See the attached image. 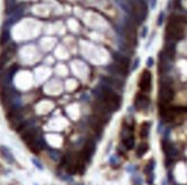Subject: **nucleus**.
Segmentation results:
<instances>
[{
	"mask_svg": "<svg viewBox=\"0 0 187 185\" xmlns=\"http://www.w3.org/2000/svg\"><path fill=\"white\" fill-rule=\"evenodd\" d=\"M93 92H94L93 95L96 96V98L98 100H100L101 103H104L113 113L121 108L122 98L118 93H116L115 90H113L101 83Z\"/></svg>",
	"mask_w": 187,
	"mask_h": 185,
	"instance_id": "obj_1",
	"label": "nucleus"
},
{
	"mask_svg": "<svg viewBox=\"0 0 187 185\" xmlns=\"http://www.w3.org/2000/svg\"><path fill=\"white\" fill-rule=\"evenodd\" d=\"M185 19L179 15H172L166 27V37L169 40H177L180 39L184 35V24Z\"/></svg>",
	"mask_w": 187,
	"mask_h": 185,
	"instance_id": "obj_2",
	"label": "nucleus"
},
{
	"mask_svg": "<svg viewBox=\"0 0 187 185\" xmlns=\"http://www.w3.org/2000/svg\"><path fill=\"white\" fill-rule=\"evenodd\" d=\"M129 13L132 15V19L139 24L145 21L147 16V6L142 0H128Z\"/></svg>",
	"mask_w": 187,
	"mask_h": 185,
	"instance_id": "obj_3",
	"label": "nucleus"
},
{
	"mask_svg": "<svg viewBox=\"0 0 187 185\" xmlns=\"http://www.w3.org/2000/svg\"><path fill=\"white\" fill-rule=\"evenodd\" d=\"M114 60H115V64H113L114 72L118 74L121 76H128V74L130 71V60H129V58H126L125 55L115 54Z\"/></svg>",
	"mask_w": 187,
	"mask_h": 185,
	"instance_id": "obj_4",
	"label": "nucleus"
},
{
	"mask_svg": "<svg viewBox=\"0 0 187 185\" xmlns=\"http://www.w3.org/2000/svg\"><path fill=\"white\" fill-rule=\"evenodd\" d=\"M93 112H94V115H96L104 124L107 123V122L110 120L112 114H113V112H112L104 103H101V101L98 100V99H96V103L93 104Z\"/></svg>",
	"mask_w": 187,
	"mask_h": 185,
	"instance_id": "obj_5",
	"label": "nucleus"
},
{
	"mask_svg": "<svg viewBox=\"0 0 187 185\" xmlns=\"http://www.w3.org/2000/svg\"><path fill=\"white\" fill-rule=\"evenodd\" d=\"M174 97V92L169 83H162L158 92V101L160 106H168Z\"/></svg>",
	"mask_w": 187,
	"mask_h": 185,
	"instance_id": "obj_6",
	"label": "nucleus"
},
{
	"mask_svg": "<svg viewBox=\"0 0 187 185\" xmlns=\"http://www.w3.org/2000/svg\"><path fill=\"white\" fill-rule=\"evenodd\" d=\"M96 147H97L96 140H93V139H87L86 140V143L83 146L81 153H80V156L85 162H91L92 156L96 152Z\"/></svg>",
	"mask_w": 187,
	"mask_h": 185,
	"instance_id": "obj_7",
	"label": "nucleus"
},
{
	"mask_svg": "<svg viewBox=\"0 0 187 185\" xmlns=\"http://www.w3.org/2000/svg\"><path fill=\"white\" fill-rule=\"evenodd\" d=\"M139 88L142 93H149L152 90V74L149 70H144L139 78Z\"/></svg>",
	"mask_w": 187,
	"mask_h": 185,
	"instance_id": "obj_8",
	"label": "nucleus"
},
{
	"mask_svg": "<svg viewBox=\"0 0 187 185\" xmlns=\"http://www.w3.org/2000/svg\"><path fill=\"white\" fill-rule=\"evenodd\" d=\"M123 32H124V38L128 42V44L131 46H136L137 45V31L132 22H128L124 25Z\"/></svg>",
	"mask_w": 187,
	"mask_h": 185,
	"instance_id": "obj_9",
	"label": "nucleus"
},
{
	"mask_svg": "<svg viewBox=\"0 0 187 185\" xmlns=\"http://www.w3.org/2000/svg\"><path fill=\"white\" fill-rule=\"evenodd\" d=\"M150 106V100L149 98L147 97L146 93H142V92H140V93H138L136 96V99H134V107L137 111H140V112H145L149 108Z\"/></svg>",
	"mask_w": 187,
	"mask_h": 185,
	"instance_id": "obj_10",
	"label": "nucleus"
},
{
	"mask_svg": "<svg viewBox=\"0 0 187 185\" xmlns=\"http://www.w3.org/2000/svg\"><path fill=\"white\" fill-rule=\"evenodd\" d=\"M28 146H29V148L32 151V152H35V153H38V152H40V151H43L45 147H46V140H45V138H44V136L39 132L30 143H28L27 144Z\"/></svg>",
	"mask_w": 187,
	"mask_h": 185,
	"instance_id": "obj_11",
	"label": "nucleus"
},
{
	"mask_svg": "<svg viewBox=\"0 0 187 185\" xmlns=\"http://www.w3.org/2000/svg\"><path fill=\"white\" fill-rule=\"evenodd\" d=\"M162 147H163V152L165 153L166 159H169V160L176 159V158L178 156V154H179L178 149H177L171 143H169L166 138L163 139V141H162Z\"/></svg>",
	"mask_w": 187,
	"mask_h": 185,
	"instance_id": "obj_12",
	"label": "nucleus"
},
{
	"mask_svg": "<svg viewBox=\"0 0 187 185\" xmlns=\"http://www.w3.org/2000/svg\"><path fill=\"white\" fill-rule=\"evenodd\" d=\"M38 133H39L38 129H37L36 127H31V128H28V129H25L24 131L21 132V138H22V140H23L24 143L28 144V143H30Z\"/></svg>",
	"mask_w": 187,
	"mask_h": 185,
	"instance_id": "obj_13",
	"label": "nucleus"
},
{
	"mask_svg": "<svg viewBox=\"0 0 187 185\" xmlns=\"http://www.w3.org/2000/svg\"><path fill=\"white\" fill-rule=\"evenodd\" d=\"M0 154H1V156L11 164L15 163V158L13 155V153L11 152V149L6 146H0Z\"/></svg>",
	"mask_w": 187,
	"mask_h": 185,
	"instance_id": "obj_14",
	"label": "nucleus"
},
{
	"mask_svg": "<svg viewBox=\"0 0 187 185\" xmlns=\"http://www.w3.org/2000/svg\"><path fill=\"white\" fill-rule=\"evenodd\" d=\"M150 127H152V123L150 122H144L141 124V128H140V137L142 139L148 138L149 132H150Z\"/></svg>",
	"mask_w": 187,
	"mask_h": 185,
	"instance_id": "obj_15",
	"label": "nucleus"
},
{
	"mask_svg": "<svg viewBox=\"0 0 187 185\" xmlns=\"http://www.w3.org/2000/svg\"><path fill=\"white\" fill-rule=\"evenodd\" d=\"M13 53V48H7L3 54H0V68L6 64V62L11 59V55Z\"/></svg>",
	"mask_w": 187,
	"mask_h": 185,
	"instance_id": "obj_16",
	"label": "nucleus"
},
{
	"mask_svg": "<svg viewBox=\"0 0 187 185\" xmlns=\"http://www.w3.org/2000/svg\"><path fill=\"white\" fill-rule=\"evenodd\" d=\"M122 141L126 149H133V147H134V136L133 135L122 138Z\"/></svg>",
	"mask_w": 187,
	"mask_h": 185,
	"instance_id": "obj_17",
	"label": "nucleus"
},
{
	"mask_svg": "<svg viewBox=\"0 0 187 185\" xmlns=\"http://www.w3.org/2000/svg\"><path fill=\"white\" fill-rule=\"evenodd\" d=\"M148 149H149V145H148L147 143H141V144L138 146V148H137V151H136V154H137L138 158H142V156L148 152Z\"/></svg>",
	"mask_w": 187,
	"mask_h": 185,
	"instance_id": "obj_18",
	"label": "nucleus"
},
{
	"mask_svg": "<svg viewBox=\"0 0 187 185\" xmlns=\"http://www.w3.org/2000/svg\"><path fill=\"white\" fill-rule=\"evenodd\" d=\"M174 52H176V45L172 40H169L165 45V54L169 56V58H172L174 55Z\"/></svg>",
	"mask_w": 187,
	"mask_h": 185,
	"instance_id": "obj_19",
	"label": "nucleus"
},
{
	"mask_svg": "<svg viewBox=\"0 0 187 185\" xmlns=\"http://www.w3.org/2000/svg\"><path fill=\"white\" fill-rule=\"evenodd\" d=\"M3 29H4V30L1 31V35H0V45H1V46L6 45L7 42L9 40V37H11V35H9V30L6 29V28H3Z\"/></svg>",
	"mask_w": 187,
	"mask_h": 185,
	"instance_id": "obj_20",
	"label": "nucleus"
},
{
	"mask_svg": "<svg viewBox=\"0 0 187 185\" xmlns=\"http://www.w3.org/2000/svg\"><path fill=\"white\" fill-rule=\"evenodd\" d=\"M47 153H48L49 158L53 161H60L61 160V153H60V151L54 149V148H47Z\"/></svg>",
	"mask_w": 187,
	"mask_h": 185,
	"instance_id": "obj_21",
	"label": "nucleus"
},
{
	"mask_svg": "<svg viewBox=\"0 0 187 185\" xmlns=\"http://www.w3.org/2000/svg\"><path fill=\"white\" fill-rule=\"evenodd\" d=\"M154 168H155V160H149V162L146 164V168H145V172L147 174V175H149V174H152L153 171H154Z\"/></svg>",
	"mask_w": 187,
	"mask_h": 185,
	"instance_id": "obj_22",
	"label": "nucleus"
},
{
	"mask_svg": "<svg viewBox=\"0 0 187 185\" xmlns=\"http://www.w3.org/2000/svg\"><path fill=\"white\" fill-rule=\"evenodd\" d=\"M132 180H133L134 185H142V178L140 176H138V175H133Z\"/></svg>",
	"mask_w": 187,
	"mask_h": 185,
	"instance_id": "obj_23",
	"label": "nucleus"
},
{
	"mask_svg": "<svg viewBox=\"0 0 187 185\" xmlns=\"http://www.w3.org/2000/svg\"><path fill=\"white\" fill-rule=\"evenodd\" d=\"M31 162H32V163H33V164L37 167V169H39V170H43V169H44V167H43L41 162H40V161H38L36 158H32V159H31Z\"/></svg>",
	"mask_w": 187,
	"mask_h": 185,
	"instance_id": "obj_24",
	"label": "nucleus"
},
{
	"mask_svg": "<svg viewBox=\"0 0 187 185\" xmlns=\"http://www.w3.org/2000/svg\"><path fill=\"white\" fill-rule=\"evenodd\" d=\"M109 162H110V164H113V166L118 164V156H117V155H113V156H110Z\"/></svg>",
	"mask_w": 187,
	"mask_h": 185,
	"instance_id": "obj_25",
	"label": "nucleus"
},
{
	"mask_svg": "<svg viewBox=\"0 0 187 185\" xmlns=\"http://www.w3.org/2000/svg\"><path fill=\"white\" fill-rule=\"evenodd\" d=\"M147 183L149 184V185H152L153 184V182H154V172H152V174H149V175H147Z\"/></svg>",
	"mask_w": 187,
	"mask_h": 185,
	"instance_id": "obj_26",
	"label": "nucleus"
},
{
	"mask_svg": "<svg viewBox=\"0 0 187 185\" xmlns=\"http://www.w3.org/2000/svg\"><path fill=\"white\" fill-rule=\"evenodd\" d=\"M163 19H164V13L162 12V13L160 14V16H158V21H157V24H158V25H161V24H162Z\"/></svg>",
	"mask_w": 187,
	"mask_h": 185,
	"instance_id": "obj_27",
	"label": "nucleus"
},
{
	"mask_svg": "<svg viewBox=\"0 0 187 185\" xmlns=\"http://www.w3.org/2000/svg\"><path fill=\"white\" fill-rule=\"evenodd\" d=\"M153 63H154L153 59H152V58H149V59H148V61H147V66H148V67H153Z\"/></svg>",
	"mask_w": 187,
	"mask_h": 185,
	"instance_id": "obj_28",
	"label": "nucleus"
},
{
	"mask_svg": "<svg viewBox=\"0 0 187 185\" xmlns=\"http://www.w3.org/2000/svg\"><path fill=\"white\" fill-rule=\"evenodd\" d=\"M146 35H147V28H144V30L141 32V37H146Z\"/></svg>",
	"mask_w": 187,
	"mask_h": 185,
	"instance_id": "obj_29",
	"label": "nucleus"
},
{
	"mask_svg": "<svg viewBox=\"0 0 187 185\" xmlns=\"http://www.w3.org/2000/svg\"><path fill=\"white\" fill-rule=\"evenodd\" d=\"M138 64H139V59L136 60V62H134V64H133V69H136V68L138 67Z\"/></svg>",
	"mask_w": 187,
	"mask_h": 185,
	"instance_id": "obj_30",
	"label": "nucleus"
},
{
	"mask_svg": "<svg viewBox=\"0 0 187 185\" xmlns=\"http://www.w3.org/2000/svg\"><path fill=\"white\" fill-rule=\"evenodd\" d=\"M162 185H168V182H166V180H165V179H164V180H163V182H162Z\"/></svg>",
	"mask_w": 187,
	"mask_h": 185,
	"instance_id": "obj_31",
	"label": "nucleus"
},
{
	"mask_svg": "<svg viewBox=\"0 0 187 185\" xmlns=\"http://www.w3.org/2000/svg\"><path fill=\"white\" fill-rule=\"evenodd\" d=\"M75 185H83V184H75Z\"/></svg>",
	"mask_w": 187,
	"mask_h": 185,
	"instance_id": "obj_32",
	"label": "nucleus"
}]
</instances>
